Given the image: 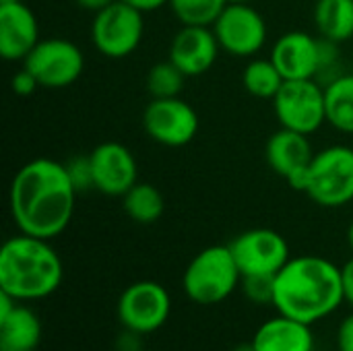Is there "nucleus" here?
Masks as SVG:
<instances>
[{"label":"nucleus","instance_id":"obj_10","mask_svg":"<svg viewBox=\"0 0 353 351\" xmlns=\"http://www.w3.org/2000/svg\"><path fill=\"white\" fill-rule=\"evenodd\" d=\"M213 33L221 52L236 58H254L267 43L269 27L252 4H228L213 23Z\"/></svg>","mask_w":353,"mask_h":351},{"label":"nucleus","instance_id":"obj_20","mask_svg":"<svg viewBox=\"0 0 353 351\" xmlns=\"http://www.w3.org/2000/svg\"><path fill=\"white\" fill-rule=\"evenodd\" d=\"M312 21L323 39L335 43L353 41V0H316Z\"/></svg>","mask_w":353,"mask_h":351},{"label":"nucleus","instance_id":"obj_32","mask_svg":"<svg viewBox=\"0 0 353 351\" xmlns=\"http://www.w3.org/2000/svg\"><path fill=\"white\" fill-rule=\"evenodd\" d=\"M77 2V6L79 8H83V10H89V12H99V10H103L105 6H110V4H114L116 0H74Z\"/></svg>","mask_w":353,"mask_h":351},{"label":"nucleus","instance_id":"obj_1","mask_svg":"<svg viewBox=\"0 0 353 351\" xmlns=\"http://www.w3.org/2000/svg\"><path fill=\"white\" fill-rule=\"evenodd\" d=\"M77 194L64 163L50 157L31 159L12 176L10 217L21 234L52 240L70 225Z\"/></svg>","mask_w":353,"mask_h":351},{"label":"nucleus","instance_id":"obj_21","mask_svg":"<svg viewBox=\"0 0 353 351\" xmlns=\"http://www.w3.org/2000/svg\"><path fill=\"white\" fill-rule=\"evenodd\" d=\"M327 124L343 134H353V72H343L325 85Z\"/></svg>","mask_w":353,"mask_h":351},{"label":"nucleus","instance_id":"obj_18","mask_svg":"<svg viewBox=\"0 0 353 351\" xmlns=\"http://www.w3.org/2000/svg\"><path fill=\"white\" fill-rule=\"evenodd\" d=\"M252 345L256 351H312V325H306L285 314L273 317L256 329Z\"/></svg>","mask_w":353,"mask_h":351},{"label":"nucleus","instance_id":"obj_35","mask_svg":"<svg viewBox=\"0 0 353 351\" xmlns=\"http://www.w3.org/2000/svg\"><path fill=\"white\" fill-rule=\"evenodd\" d=\"M252 0H228V4H250Z\"/></svg>","mask_w":353,"mask_h":351},{"label":"nucleus","instance_id":"obj_25","mask_svg":"<svg viewBox=\"0 0 353 351\" xmlns=\"http://www.w3.org/2000/svg\"><path fill=\"white\" fill-rule=\"evenodd\" d=\"M168 6L180 25L213 27L228 6V0H170Z\"/></svg>","mask_w":353,"mask_h":351},{"label":"nucleus","instance_id":"obj_11","mask_svg":"<svg viewBox=\"0 0 353 351\" xmlns=\"http://www.w3.org/2000/svg\"><path fill=\"white\" fill-rule=\"evenodd\" d=\"M201 128L196 110L182 97L151 99L143 112V130L163 147L188 145Z\"/></svg>","mask_w":353,"mask_h":351},{"label":"nucleus","instance_id":"obj_13","mask_svg":"<svg viewBox=\"0 0 353 351\" xmlns=\"http://www.w3.org/2000/svg\"><path fill=\"white\" fill-rule=\"evenodd\" d=\"M312 157L314 149L310 145V137L290 128L279 126V130H275L265 145V159L269 168L298 192L306 190Z\"/></svg>","mask_w":353,"mask_h":351},{"label":"nucleus","instance_id":"obj_4","mask_svg":"<svg viewBox=\"0 0 353 351\" xmlns=\"http://www.w3.org/2000/svg\"><path fill=\"white\" fill-rule=\"evenodd\" d=\"M240 281L242 273L228 244L203 248L182 275L186 296L201 306H213L228 300L240 288Z\"/></svg>","mask_w":353,"mask_h":351},{"label":"nucleus","instance_id":"obj_24","mask_svg":"<svg viewBox=\"0 0 353 351\" xmlns=\"http://www.w3.org/2000/svg\"><path fill=\"white\" fill-rule=\"evenodd\" d=\"M186 74L168 58L161 62H155L147 77H145V87L151 99H163V97H180L184 91Z\"/></svg>","mask_w":353,"mask_h":351},{"label":"nucleus","instance_id":"obj_22","mask_svg":"<svg viewBox=\"0 0 353 351\" xmlns=\"http://www.w3.org/2000/svg\"><path fill=\"white\" fill-rule=\"evenodd\" d=\"M122 209L128 219L149 225L161 219L165 213V197L161 190L149 182H137L124 197H122Z\"/></svg>","mask_w":353,"mask_h":351},{"label":"nucleus","instance_id":"obj_23","mask_svg":"<svg viewBox=\"0 0 353 351\" xmlns=\"http://www.w3.org/2000/svg\"><path fill=\"white\" fill-rule=\"evenodd\" d=\"M283 83L285 79L271 58H252L242 70L244 89L259 99H273Z\"/></svg>","mask_w":353,"mask_h":351},{"label":"nucleus","instance_id":"obj_19","mask_svg":"<svg viewBox=\"0 0 353 351\" xmlns=\"http://www.w3.org/2000/svg\"><path fill=\"white\" fill-rule=\"evenodd\" d=\"M41 341L39 317L21 302L0 319V351H35Z\"/></svg>","mask_w":353,"mask_h":351},{"label":"nucleus","instance_id":"obj_9","mask_svg":"<svg viewBox=\"0 0 353 351\" xmlns=\"http://www.w3.org/2000/svg\"><path fill=\"white\" fill-rule=\"evenodd\" d=\"M116 312L126 331L147 335L168 323L172 298L157 281H137L120 294Z\"/></svg>","mask_w":353,"mask_h":351},{"label":"nucleus","instance_id":"obj_33","mask_svg":"<svg viewBox=\"0 0 353 351\" xmlns=\"http://www.w3.org/2000/svg\"><path fill=\"white\" fill-rule=\"evenodd\" d=\"M232 351H256V350H254V345H252V341H250V343H240V345H236Z\"/></svg>","mask_w":353,"mask_h":351},{"label":"nucleus","instance_id":"obj_17","mask_svg":"<svg viewBox=\"0 0 353 351\" xmlns=\"http://www.w3.org/2000/svg\"><path fill=\"white\" fill-rule=\"evenodd\" d=\"M219 52L221 46L213 33V27L182 25L170 43L168 58L186 77H201L215 66Z\"/></svg>","mask_w":353,"mask_h":351},{"label":"nucleus","instance_id":"obj_8","mask_svg":"<svg viewBox=\"0 0 353 351\" xmlns=\"http://www.w3.org/2000/svg\"><path fill=\"white\" fill-rule=\"evenodd\" d=\"M23 66L43 89H66L74 85L85 70L83 50L66 37H46L23 60Z\"/></svg>","mask_w":353,"mask_h":351},{"label":"nucleus","instance_id":"obj_29","mask_svg":"<svg viewBox=\"0 0 353 351\" xmlns=\"http://www.w3.org/2000/svg\"><path fill=\"white\" fill-rule=\"evenodd\" d=\"M337 348L339 351H353V312L345 317L337 331Z\"/></svg>","mask_w":353,"mask_h":351},{"label":"nucleus","instance_id":"obj_16","mask_svg":"<svg viewBox=\"0 0 353 351\" xmlns=\"http://www.w3.org/2000/svg\"><path fill=\"white\" fill-rule=\"evenodd\" d=\"M39 23L23 0H0V56L23 62L39 41Z\"/></svg>","mask_w":353,"mask_h":351},{"label":"nucleus","instance_id":"obj_31","mask_svg":"<svg viewBox=\"0 0 353 351\" xmlns=\"http://www.w3.org/2000/svg\"><path fill=\"white\" fill-rule=\"evenodd\" d=\"M124 2L143 12H153V10H159L161 6H165L170 0H124Z\"/></svg>","mask_w":353,"mask_h":351},{"label":"nucleus","instance_id":"obj_5","mask_svg":"<svg viewBox=\"0 0 353 351\" xmlns=\"http://www.w3.org/2000/svg\"><path fill=\"white\" fill-rule=\"evenodd\" d=\"M304 194L327 209H339L353 201V147L329 145L314 153L308 168Z\"/></svg>","mask_w":353,"mask_h":351},{"label":"nucleus","instance_id":"obj_14","mask_svg":"<svg viewBox=\"0 0 353 351\" xmlns=\"http://www.w3.org/2000/svg\"><path fill=\"white\" fill-rule=\"evenodd\" d=\"M93 170V186L105 197H124L139 182V163L134 153L118 143L105 141L89 153Z\"/></svg>","mask_w":353,"mask_h":351},{"label":"nucleus","instance_id":"obj_6","mask_svg":"<svg viewBox=\"0 0 353 351\" xmlns=\"http://www.w3.org/2000/svg\"><path fill=\"white\" fill-rule=\"evenodd\" d=\"M143 10L116 0L103 10L93 14L91 21V43L93 48L112 60H122L137 52L145 33Z\"/></svg>","mask_w":353,"mask_h":351},{"label":"nucleus","instance_id":"obj_34","mask_svg":"<svg viewBox=\"0 0 353 351\" xmlns=\"http://www.w3.org/2000/svg\"><path fill=\"white\" fill-rule=\"evenodd\" d=\"M347 242H350V246H352L353 250V219L352 223H350V228H347Z\"/></svg>","mask_w":353,"mask_h":351},{"label":"nucleus","instance_id":"obj_12","mask_svg":"<svg viewBox=\"0 0 353 351\" xmlns=\"http://www.w3.org/2000/svg\"><path fill=\"white\" fill-rule=\"evenodd\" d=\"M228 246L242 275H277L292 259L288 240L269 228L246 230Z\"/></svg>","mask_w":353,"mask_h":351},{"label":"nucleus","instance_id":"obj_28","mask_svg":"<svg viewBox=\"0 0 353 351\" xmlns=\"http://www.w3.org/2000/svg\"><path fill=\"white\" fill-rule=\"evenodd\" d=\"M10 89H12L14 95L27 97V95H31V93H35V91L39 89V83H37V79L23 66L21 70H17V72L12 74V79H10Z\"/></svg>","mask_w":353,"mask_h":351},{"label":"nucleus","instance_id":"obj_27","mask_svg":"<svg viewBox=\"0 0 353 351\" xmlns=\"http://www.w3.org/2000/svg\"><path fill=\"white\" fill-rule=\"evenodd\" d=\"M64 166H66V172H68L77 192L95 190V186H93V170H91L89 155H74Z\"/></svg>","mask_w":353,"mask_h":351},{"label":"nucleus","instance_id":"obj_30","mask_svg":"<svg viewBox=\"0 0 353 351\" xmlns=\"http://www.w3.org/2000/svg\"><path fill=\"white\" fill-rule=\"evenodd\" d=\"M341 273H343V292H345V302L353 308V259H350L343 267H341Z\"/></svg>","mask_w":353,"mask_h":351},{"label":"nucleus","instance_id":"obj_2","mask_svg":"<svg viewBox=\"0 0 353 351\" xmlns=\"http://www.w3.org/2000/svg\"><path fill=\"white\" fill-rule=\"evenodd\" d=\"M345 302L341 267L323 257H296L275 277V302L279 314L306 325L329 317Z\"/></svg>","mask_w":353,"mask_h":351},{"label":"nucleus","instance_id":"obj_7","mask_svg":"<svg viewBox=\"0 0 353 351\" xmlns=\"http://www.w3.org/2000/svg\"><path fill=\"white\" fill-rule=\"evenodd\" d=\"M271 101L281 128L310 137L321 130L323 124H327L325 85H321L316 79L285 81Z\"/></svg>","mask_w":353,"mask_h":351},{"label":"nucleus","instance_id":"obj_3","mask_svg":"<svg viewBox=\"0 0 353 351\" xmlns=\"http://www.w3.org/2000/svg\"><path fill=\"white\" fill-rule=\"evenodd\" d=\"M62 275V261L50 240L19 232L0 248V292L19 302L52 296Z\"/></svg>","mask_w":353,"mask_h":351},{"label":"nucleus","instance_id":"obj_15","mask_svg":"<svg viewBox=\"0 0 353 351\" xmlns=\"http://www.w3.org/2000/svg\"><path fill=\"white\" fill-rule=\"evenodd\" d=\"M285 81H304L319 79L321 58H323V39L308 31H288L271 48L269 56Z\"/></svg>","mask_w":353,"mask_h":351},{"label":"nucleus","instance_id":"obj_36","mask_svg":"<svg viewBox=\"0 0 353 351\" xmlns=\"http://www.w3.org/2000/svg\"><path fill=\"white\" fill-rule=\"evenodd\" d=\"M143 351H151V350H143Z\"/></svg>","mask_w":353,"mask_h":351},{"label":"nucleus","instance_id":"obj_26","mask_svg":"<svg viewBox=\"0 0 353 351\" xmlns=\"http://www.w3.org/2000/svg\"><path fill=\"white\" fill-rule=\"evenodd\" d=\"M275 277L277 275H242L240 288L252 304H271L275 302Z\"/></svg>","mask_w":353,"mask_h":351}]
</instances>
